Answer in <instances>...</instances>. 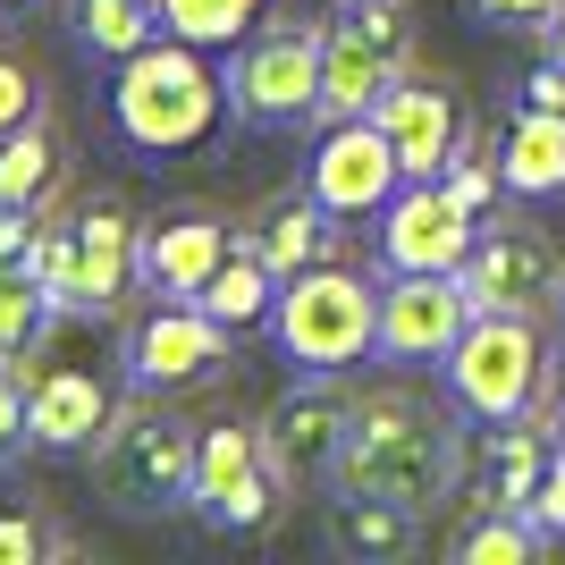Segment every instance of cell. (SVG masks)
I'll use <instances>...</instances> for the list:
<instances>
[{
    "mask_svg": "<svg viewBox=\"0 0 565 565\" xmlns=\"http://www.w3.org/2000/svg\"><path fill=\"white\" fill-rule=\"evenodd\" d=\"M456 472H465V448H456V430L430 405L397 397V388L354 405L338 490H380V498H405V507H439L456 490Z\"/></svg>",
    "mask_w": 565,
    "mask_h": 565,
    "instance_id": "1",
    "label": "cell"
},
{
    "mask_svg": "<svg viewBox=\"0 0 565 565\" xmlns=\"http://www.w3.org/2000/svg\"><path fill=\"white\" fill-rule=\"evenodd\" d=\"M220 76L203 60V43H178V34H152L136 60H118L110 85V118L136 152H194V143L220 127Z\"/></svg>",
    "mask_w": 565,
    "mask_h": 565,
    "instance_id": "2",
    "label": "cell"
},
{
    "mask_svg": "<svg viewBox=\"0 0 565 565\" xmlns=\"http://www.w3.org/2000/svg\"><path fill=\"white\" fill-rule=\"evenodd\" d=\"M270 330H279L287 363H305V372H347V363L380 354V287L354 279V270H338V262H312V270L279 279Z\"/></svg>",
    "mask_w": 565,
    "mask_h": 565,
    "instance_id": "3",
    "label": "cell"
},
{
    "mask_svg": "<svg viewBox=\"0 0 565 565\" xmlns=\"http://www.w3.org/2000/svg\"><path fill=\"white\" fill-rule=\"evenodd\" d=\"M194 456H203V430L169 423L152 405H118L110 430L94 439V490L118 515H169V507H194Z\"/></svg>",
    "mask_w": 565,
    "mask_h": 565,
    "instance_id": "4",
    "label": "cell"
},
{
    "mask_svg": "<svg viewBox=\"0 0 565 565\" xmlns=\"http://www.w3.org/2000/svg\"><path fill=\"white\" fill-rule=\"evenodd\" d=\"M448 388L472 423H532L548 388L541 312H472V330L448 347Z\"/></svg>",
    "mask_w": 565,
    "mask_h": 565,
    "instance_id": "5",
    "label": "cell"
},
{
    "mask_svg": "<svg viewBox=\"0 0 565 565\" xmlns=\"http://www.w3.org/2000/svg\"><path fill=\"white\" fill-rule=\"evenodd\" d=\"M397 76H414V18L397 0H354L321 25V118H372Z\"/></svg>",
    "mask_w": 565,
    "mask_h": 565,
    "instance_id": "6",
    "label": "cell"
},
{
    "mask_svg": "<svg viewBox=\"0 0 565 565\" xmlns=\"http://www.w3.org/2000/svg\"><path fill=\"white\" fill-rule=\"evenodd\" d=\"M60 338H68V321H51V338L25 354L18 372H25V439L68 456V448H94L118 405H110V388H102V372L85 354H68Z\"/></svg>",
    "mask_w": 565,
    "mask_h": 565,
    "instance_id": "7",
    "label": "cell"
},
{
    "mask_svg": "<svg viewBox=\"0 0 565 565\" xmlns=\"http://www.w3.org/2000/svg\"><path fill=\"white\" fill-rule=\"evenodd\" d=\"M228 110L254 127H296L321 110V25H270L245 34L228 68Z\"/></svg>",
    "mask_w": 565,
    "mask_h": 565,
    "instance_id": "8",
    "label": "cell"
},
{
    "mask_svg": "<svg viewBox=\"0 0 565 565\" xmlns=\"http://www.w3.org/2000/svg\"><path fill=\"white\" fill-rule=\"evenodd\" d=\"M465 270H397L380 287V354L388 363H448V347L472 330Z\"/></svg>",
    "mask_w": 565,
    "mask_h": 565,
    "instance_id": "9",
    "label": "cell"
},
{
    "mask_svg": "<svg viewBox=\"0 0 565 565\" xmlns=\"http://www.w3.org/2000/svg\"><path fill=\"white\" fill-rule=\"evenodd\" d=\"M279 472L262 456V430L245 423H212L203 430V456H194V515L212 532H262L270 507H279Z\"/></svg>",
    "mask_w": 565,
    "mask_h": 565,
    "instance_id": "10",
    "label": "cell"
},
{
    "mask_svg": "<svg viewBox=\"0 0 565 565\" xmlns=\"http://www.w3.org/2000/svg\"><path fill=\"white\" fill-rule=\"evenodd\" d=\"M405 186V161L380 118H330V136L312 152V194L330 203V220H372L388 212Z\"/></svg>",
    "mask_w": 565,
    "mask_h": 565,
    "instance_id": "11",
    "label": "cell"
},
{
    "mask_svg": "<svg viewBox=\"0 0 565 565\" xmlns=\"http://www.w3.org/2000/svg\"><path fill=\"white\" fill-rule=\"evenodd\" d=\"M481 245V220L448 194V178H405L397 203L380 212V254L388 270H465Z\"/></svg>",
    "mask_w": 565,
    "mask_h": 565,
    "instance_id": "12",
    "label": "cell"
},
{
    "mask_svg": "<svg viewBox=\"0 0 565 565\" xmlns=\"http://www.w3.org/2000/svg\"><path fill=\"white\" fill-rule=\"evenodd\" d=\"M228 321L194 305V296H161V312H143L136 330H127V372L136 388H194L203 372L228 363Z\"/></svg>",
    "mask_w": 565,
    "mask_h": 565,
    "instance_id": "13",
    "label": "cell"
},
{
    "mask_svg": "<svg viewBox=\"0 0 565 565\" xmlns=\"http://www.w3.org/2000/svg\"><path fill=\"white\" fill-rule=\"evenodd\" d=\"M465 287L481 312H548L565 296V262L541 228H490L465 262Z\"/></svg>",
    "mask_w": 565,
    "mask_h": 565,
    "instance_id": "14",
    "label": "cell"
},
{
    "mask_svg": "<svg viewBox=\"0 0 565 565\" xmlns=\"http://www.w3.org/2000/svg\"><path fill=\"white\" fill-rule=\"evenodd\" d=\"M354 405L338 388H296V397L262 423V456L287 490H312V481H338V456H347Z\"/></svg>",
    "mask_w": 565,
    "mask_h": 565,
    "instance_id": "15",
    "label": "cell"
},
{
    "mask_svg": "<svg viewBox=\"0 0 565 565\" xmlns=\"http://www.w3.org/2000/svg\"><path fill=\"white\" fill-rule=\"evenodd\" d=\"M372 118L388 127L405 178H439V169L465 152V102H456L448 76H397V85H388V102H380Z\"/></svg>",
    "mask_w": 565,
    "mask_h": 565,
    "instance_id": "16",
    "label": "cell"
},
{
    "mask_svg": "<svg viewBox=\"0 0 565 565\" xmlns=\"http://www.w3.org/2000/svg\"><path fill=\"white\" fill-rule=\"evenodd\" d=\"M136 245H143V228H136V212H127L118 194H94V203L76 212V312L127 305V287L143 279Z\"/></svg>",
    "mask_w": 565,
    "mask_h": 565,
    "instance_id": "17",
    "label": "cell"
},
{
    "mask_svg": "<svg viewBox=\"0 0 565 565\" xmlns=\"http://www.w3.org/2000/svg\"><path fill=\"white\" fill-rule=\"evenodd\" d=\"M228 220H212V212H178V220H152L143 228V245H136V270H143V287L152 296H203L212 287V270L228 262Z\"/></svg>",
    "mask_w": 565,
    "mask_h": 565,
    "instance_id": "18",
    "label": "cell"
},
{
    "mask_svg": "<svg viewBox=\"0 0 565 565\" xmlns=\"http://www.w3.org/2000/svg\"><path fill=\"white\" fill-rule=\"evenodd\" d=\"M245 245H254L279 279H296V270H312V262L330 254V203H321L312 186H305V194H270V203H262V220L245 228Z\"/></svg>",
    "mask_w": 565,
    "mask_h": 565,
    "instance_id": "19",
    "label": "cell"
},
{
    "mask_svg": "<svg viewBox=\"0 0 565 565\" xmlns=\"http://www.w3.org/2000/svg\"><path fill=\"white\" fill-rule=\"evenodd\" d=\"M414 523H423V507H405V498L347 490L330 507V548H347V557H405V548H414Z\"/></svg>",
    "mask_w": 565,
    "mask_h": 565,
    "instance_id": "20",
    "label": "cell"
},
{
    "mask_svg": "<svg viewBox=\"0 0 565 565\" xmlns=\"http://www.w3.org/2000/svg\"><path fill=\"white\" fill-rule=\"evenodd\" d=\"M498 178H507V194H565V118L523 110L498 143Z\"/></svg>",
    "mask_w": 565,
    "mask_h": 565,
    "instance_id": "21",
    "label": "cell"
},
{
    "mask_svg": "<svg viewBox=\"0 0 565 565\" xmlns=\"http://www.w3.org/2000/svg\"><path fill=\"white\" fill-rule=\"evenodd\" d=\"M194 305L212 312V321H228V330H254V321H270V305H279V270H270V262H262L254 245L236 236L228 262L212 270V287H203Z\"/></svg>",
    "mask_w": 565,
    "mask_h": 565,
    "instance_id": "22",
    "label": "cell"
},
{
    "mask_svg": "<svg viewBox=\"0 0 565 565\" xmlns=\"http://www.w3.org/2000/svg\"><path fill=\"white\" fill-rule=\"evenodd\" d=\"M51 186H60V136H51L43 118H25L0 136V203H25V212H43Z\"/></svg>",
    "mask_w": 565,
    "mask_h": 565,
    "instance_id": "23",
    "label": "cell"
},
{
    "mask_svg": "<svg viewBox=\"0 0 565 565\" xmlns=\"http://www.w3.org/2000/svg\"><path fill=\"white\" fill-rule=\"evenodd\" d=\"M481 472H490L498 507H523V515H532L541 472H548V439H541V430H523V423H490V456H481Z\"/></svg>",
    "mask_w": 565,
    "mask_h": 565,
    "instance_id": "24",
    "label": "cell"
},
{
    "mask_svg": "<svg viewBox=\"0 0 565 565\" xmlns=\"http://www.w3.org/2000/svg\"><path fill=\"white\" fill-rule=\"evenodd\" d=\"M548 532L532 515H523V507H498V498H481V515L465 523V532H456V565H532V548H541Z\"/></svg>",
    "mask_w": 565,
    "mask_h": 565,
    "instance_id": "25",
    "label": "cell"
},
{
    "mask_svg": "<svg viewBox=\"0 0 565 565\" xmlns=\"http://www.w3.org/2000/svg\"><path fill=\"white\" fill-rule=\"evenodd\" d=\"M51 321H60V305L43 296V279L34 270H0V363L9 372L51 338Z\"/></svg>",
    "mask_w": 565,
    "mask_h": 565,
    "instance_id": "26",
    "label": "cell"
},
{
    "mask_svg": "<svg viewBox=\"0 0 565 565\" xmlns=\"http://www.w3.org/2000/svg\"><path fill=\"white\" fill-rule=\"evenodd\" d=\"M262 9H270V0H161V34L220 51V43H245L262 25Z\"/></svg>",
    "mask_w": 565,
    "mask_h": 565,
    "instance_id": "27",
    "label": "cell"
},
{
    "mask_svg": "<svg viewBox=\"0 0 565 565\" xmlns=\"http://www.w3.org/2000/svg\"><path fill=\"white\" fill-rule=\"evenodd\" d=\"M85 51H102V60H136L152 34H161V0H85Z\"/></svg>",
    "mask_w": 565,
    "mask_h": 565,
    "instance_id": "28",
    "label": "cell"
},
{
    "mask_svg": "<svg viewBox=\"0 0 565 565\" xmlns=\"http://www.w3.org/2000/svg\"><path fill=\"white\" fill-rule=\"evenodd\" d=\"M25 270L43 279V296H51L60 312H76V220H68V228H43V236H34V262H25Z\"/></svg>",
    "mask_w": 565,
    "mask_h": 565,
    "instance_id": "29",
    "label": "cell"
},
{
    "mask_svg": "<svg viewBox=\"0 0 565 565\" xmlns=\"http://www.w3.org/2000/svg\"><path fill=\"white\" fill-rule=\"evenodd\" d=\"M439 178H448V194H456V203H465V212H472V220L490 212V194H498V186H507V178H498V161H465V152H456V161H448V169H439Z\"/></svg>",
    "mask_w": 565,
    "mask_h": 565,
    "instance_id": "30",
    "label": "cell"
},
{
    "mask_svg": "<svg viewBox=\"0 0 565 565\" xmlns=\"http://www.w3.org/2000/svg\"><path fill=\"white\" fill-rule=\"evenodd\" d=\"M472 18L498 25V34H541L557 18V0H472Z\"/></svg>",
    "mask_w": 565,
    "mask_h": 565,
    "instance_id": "31",
    "label": "cell"
},
{
    "mask_svg": "<svg viewBox=\"0 0 565 565\" xmlns=\"http://www.w3.org/2000/svg\"><path fill=\"white\" fill-rule=\"evenodd\" d=\"M34 118V68H25L18 51H0V136Z\"/></svg>",
    "mask_w": 565,
    "mask_h": 565,
    "instance_id": "32",
    "label": "cell"
},
{
    "mask_svg": "<svg viewBox=\"0 0 565 565\" xmlns=\"http://www.w3.org/2000/svg\"><path fill=\"white\" fill-rule=\"evenodd\" d=\"M532 523L548 541H565V448H548V472H541V498H532Z\"/></svg>",
    "mask_w": 565,
    "mask_h": 565,
    "instance_id": "33",
    "label": "cell"
},
{
    "mask_svg": "<svg viewBox=\"0 0 565 565\" xmlns=\"http://www.w3.org/2000/svg\"><path fill=\"white\" fill-rule=\"evenodd\" d=\"M34 548H43V523L0 507V565H34Z\"/></svg>",
    "mask_w": 565,
    "mask_h": 565,
    "instance_id": "34",
    "label": "cell"
},
{
    "mask_svg": "<svg viewBox=\"0 0 565 565\" xmlns=\"http://www.w3.org/2000/svg\"><path fill=\"white\" fill-rule=\"evenodd\" d=\"M18 439H25V372L0 363V456L18 448Z\"/></svg>",
    "mask_w": 565,
    "mask_h": 565,
    "instance_id": "35",
    "label": "cell"
},
{
    "mask_svg": "<svg viewBox=\"0 0 565 565\" xmlns=\"http://www.w3.org/2000/svg\"><path fill=\"white\" fill-rule=\"evenodd\" d=\"M523 110H557L565 118V60H541V68L523 76Z\"/></svg>",
    "mask_w": 565,
    "mask_h": 565,
    "instance_id": "36",
    "label": "cell"
},
{
    "mask_svg": "<svg viewBox=\"0 0 565 565\" xmlns=\"http://www.w3.org/2000/svg\"><path fill=\"white\" fill-rule=\"evenodd\" d=\"M541 34H548V60H565V0H557V18H548Z\"/></svg>",
    "mask_w": 565,
    "mask_h": 565,
    "instance_id": "37",
    "label": "cell"
},
{
    "mask_svg": "<svg viewBox=\"0 0 565 565\" xmlns=\"http://www.w3.org/2000/svg\"><path fill=\"white\" fill-rule=\"evenodd\" d=\"M0 9H9V0H0Z\"/></svg>",
    "mask_w": 565,
    "mask_h": 565,
    "instance_id": "38",
    "label": "cell"
}]
</instances>
